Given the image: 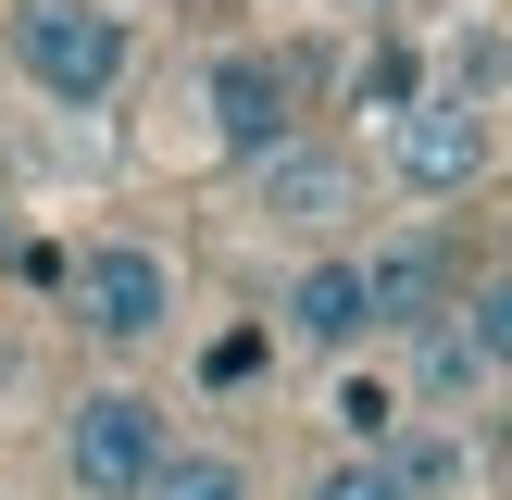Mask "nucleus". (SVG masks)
<instances>
[{"mask_svg": "<svg viewBox=\"0 0 512 500\" xmlns=\"http://www.w3.org/2000/svg\"><path fill=\"white\" fill-rule=\"evenodd\" d=\"M63 288H75V325H88L100 350H150L175 325V263L150 238H88Z\"/></svg>", "mask_w": 512, "mask_h": 500, "instance_id": "obj_3", "label": "nucleus"}, {"mask_svg": "<svg viewBox=\"0 0 512 500\" xmlns=\"http://www.w3.org/2000/svg\"><path fill=\"white\" fill-rule=\"evenodd\" d=\"M250 188H263V225H288V238H338L363 213V163L325 138H288L275 163H250Z\"/></svg>", "mask_w": 512, "mask_h": 500, "instance_id": "obj_6", "label": "nucleus"}, {"mask_svg": "<svg viewBox=\"0 0 512 500\" xmlns=\"http://www.w3.org/2000/svg\"><path fill=\"white\" fill-rule=\"evenodd\" d=\"M163 463H175V413H163L150 388H88V400L63 413V475H75L88 500H138Z\"/></svg>", "mask_w": 512, "mask_h": 500, "instance_id": "obj_2", "label": "nucleus"}, {"mask_svg": "<svg viewBox=\"0 0 512 500\" xmlns=\"http://www.w3.org/2000/svg\"><path fill=\"white\" fill-rule=\"evenodd\" d=\"M475 388H500V375H488V350H475L463 300H450L438 325H413V375H400V400H425V413H463Z\"/></svg>", "mask_w": 512, "mask_h": 500, "instance_id": "obj_9", "label": "nucleus"}, {"mask_svg": "<svg viewBox=\"0 0 512 500\" xmlns=\"http://www.w3.org/2000/svg\"><path fill=\"white\" fill-rule=\"evenodd\" d=\"M363 300H375V338H413V325H438L450 300V238L438 225H413V238H375L363 250Z\"/></svg>", "mask_w": 512, "mask_h": 500, "instance_id": "obj_7", "label": "nucleus"}, {"mask_svg": "<svg viewBox=\"0 0 512 500\" xmlns=\"http://www.w3.org/2000/svg\"><path fill=\"white\" fill-rule=\"evenodd\" d=\"M488 163H500V125H488V100H463V88H425L413 113H388V175H400L413 200H463Z\"/></svg>", "mask_w": 512, "mask_h": 500, "instance_id": "obj_4", "label": "nucleus"}, {"mask_svg": "<svg viewBox=\"0 0 512 500\" xmlns=\"http://www.w3.org/2000/svg\"><path fill=\"white\" fill-rule=\"evenodd\" d=\"M200 100H213V150H225V163H275V150L300 138V75H288V50H225Z\"/></svg>", "mask_w": 512, "mask_h": 500, "instance_id": "obj_5", "label": "nucleus"}, {"mask_svg": "<svg viewBox=\"0 0 512 500\" xmlns=\"http://www.w3.org/2000/svg\"><path fill=\"white\" fill-rule=\"evenodd\" d=\"M13 63H25L38 100L100 113V100L125 88V13H100V0H25L13 13Z\"/></svg>", "mask_w": 512, "mask_h": 500, "instance_id": "obj_1", "label": "nucleus"}, {"mask_svg": "<svg viewBox=\"0 0 512 500\" xmlns=\"http://www.w3.org/2000/svg\"><path fill=\"white\" fill-rule=\"evenodd\" d=\"M400 425H413L400 375H338V450H388Z\"/></svg>", "mask_w": 512, "mask_h": 500, "instance_id": "obj_10", "label": "nucleus"}, {"mask_svg": "<svg viewBox=\"0 0 512 500\" xmlns=\"http://www.w3.org/2000/svg\"><path fill=\"white\" fill-rule=\"evenodd\" d=\"M263 325H238V338H213V350H200V375H213V388H250V375H263Z\"/></svg>", "mask_w": 512, "mask_h": 500, "instance_id": "obj_15", "label": "nucleus"}, {"mask_svg": "<svg viewBox=\"0 0 512 500\" xmlns=\"http://www.w3.org/2000/svg\"><path fill=\"white\" fill-rule=\"evenodd\" d=\"M413 100H425V63H413L400 38H375L363 75H350V113H413Z\"/></svg>", "mask_w": 512, "mask_h": 500, "instance_id": "obj_12", "label": "nucleus"}, {"mask_svg": "<svg viewBox=\"0 0 512 500\" xmlns=\"http://www.w3.org/2000/svg\"><path fill=\"white\" fill-rule=\"evenodd\" d=\"M275 313H288V338H300V350H363V338H375L363 250H313V263L288 275V300H275Z\"/></svg>", "mask_w": 512, "mask_h": 500, "instance_id": "obj_8", "label": "nucleus"}, {"mask_svg": "<svg viewBox=\"0 0 512 500\" xmlns=\"http://www.w3.org/2000/svg\"><path fill=\"white\" fill-rule=\"evenodd\" d=\"M463 325H475V350H488V375H512V275L463 288Z\"/></svg>", "mask_w": 512, "mask_h": 500, "instance_id": "obj_14", "label": "nucleus"}, {"mask_svg": "<svg viewBox=\"0 0 512 500\" xmlns=\"http://www.w3.org/2000/svg\"><path fill=\"white\" fill-rule=\"evenodd\" d=\"M338 13H388V0H338Z\"/></svg>", "mask_w": 512, "mask_h": 500, "instance_id": "obj_16", "label": "nucleus"}, {"mask_svg": "<svg viewBox=\"0 0 512 500\" xmlns=\"http://www.w3.org/2000/svg\"><path fill=\"white\" fill-rule=\"evenodd\" d=\"M500 275H512V250H500Z\"/></svg>", "mask_w": 512, "mask_h": 500, "instance_id": "obj_17", "label": "nucleus"}, {"mask_svg": "<svg viewBox=\"0 0 512 500\" xmlns=\"http://www.w3.org/2000/svg\"><path fill=\"white\" fill-rule=\"evenodd\" d=\"M138 500H250V463H238V450H175Z\"/></svg>", "mask_w": 512, "mask_h": 500, "instance_id": "obj_11", "label": "nucleus"}, {"mask_svg": "<svg viewBox=\"0 0 512 500\" xmlns=\"http://www.w3.org/2000/svg\"><path fill=\"white\" fill-rule=\"evenodd\" d=\"M300 500H413V488H400V463H388V450H338V463H325Z\"/></svg>", "mask_w": 512, "mask_h": 500, "instance_id": "obj_13", "label": "nucleus"}]
</instances>
